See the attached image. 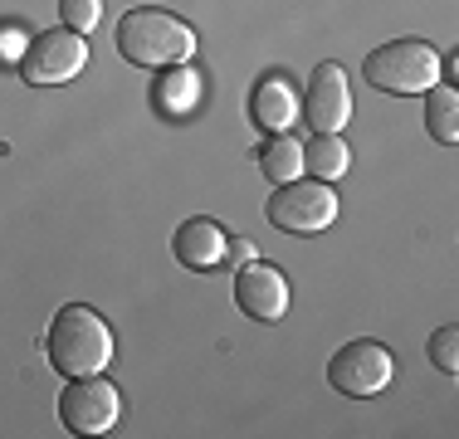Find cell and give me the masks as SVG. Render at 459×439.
Instances as JSON below:
<instances>
[{
	"label": "cell",
	"instance_id": "6da1fadb",
	"mask_svg": "<svg viewBox=\"0 0 459 439\" xmlns=\"http://www.w3.org/2000/svg\"><path fill=\"white\" fill-rule=\"evenodd\" d=\"M117 54L137 69H171V64H186L195 54V30L177 20L171 10L157 5H137L117 20Z\"/></svg>",
	"mask_w": 459,
	"mask_h": 439
},
{
	"label": "cell",
	"instance_id": "7a4b0ae2",
	"mask_svg": "<svg viewBox=\"0 0 459 439\" xmlns=\"http://www.w3.org/2000/svg\"><path fill=\"white\" fill-rule=\"evenodd\" d=\"M45 351H49V366L59 376H98V371L113 361V332L108 323L83 303H69L54 313L49 332H45Z\"/></svg>",
	"mask_w": 459,
	"mask_h": 439
},
{
	"label": "cell",
	"instance_id": "3957f363",
	"mask_svg": "<svg viewBox=\"0 0 459 439\" xmlns=\"http://www.w3.org/2000/svg\"><path fill=\"white\" fill-rule=\"evenodd\" d=\"M362 79L381 93H430L440 79V54L430 39H391L362 59Z\"/></svg>",
	"mask_w": 459,
	"mask_h": 439
},
{
	"label": "cell",
	"instance_id": "277c9868",
	"mask_svg": "<svg viewBox=\"0 0 459 439\" xmlns=\"http://www.w3.org/2000/svg\"><path fill=\"white\" fill-rule=\"evenodd\" d=\"M269 225L283 235H318L337 220V195L327 181H283L264 205Z\"/></svg>",
	"mask_w": 459,
	"mask_h": 439
},
{
	"label": "cell",
	"instance_id": "5b68a950",
	"mask_svg": "<svg viewBox=\"0 0 459 439\" xmlns=\"http://www.w3.org/2000/svg\"><path fill=\"white\" fill-rule=\"evenodd\" d=\"M391 376H396V357H391L381 342H347L333 351V361H327V386L342 391V395H357V400H367V395H381L391 386Z\"/></svg>",
	"mask_w": 459,
	"mask_h": 439
},
{
	"label": "cell",
	"instance_id": "8992f818",
	"mask_svg": "<svg viewBox=\"0 0 459 439\" xmlns=\"http://www.w3.org/2000/svg\"><path fill=\"white\" fill-rule=\"evenodd\" d=\"M89 64V39L74 30H39L20 54V79L25 83H69Z\"/></svg>",
	"mask_w": 459,
	"mask_h": 439
},
{
	"label": "cell",
	"instance_id": "52a82bcc",
	"mask_svg": "<svg viewBox=\"0 0 459 439\" xmlns=\"http://www.w3.org/2000/svg\"><path fill=\"white\" fill-rule=\"evenodd\" d=\"M123 415V395L103 376H74L59 395V420L69 435H108Z\"/></svg>",
	"mask_w": 459,
	"mask_h": 439
},
{
	"label": "cell",
	"instance_id": "ba28073f",
	"mask_svg": "<svg viewBox=\"0 0 459 439\" xmlns=\"http://www.w3.org/2000/svg\"><path fill=\"white\" fill-rule=\"evenodd\" d=\"M303 123L313 132H342L352 123V83L342 64H318L303 93Z\"/></svg>",
	"mask_w": 459,
	"mask_h": 439
},
{
	"label": "cell",
	"instance_id": "9c48e42d",
	"mask_svg": "<svg viewBox=\"0 0 459 439\" xmlns=\"http://www.w3.org/2000/svg\"><path fill=\"white\" fill-rule=\"evenodd\" d=\"M235 303L245 317H255V323H279L283 313H289V283H283V273L274 263H239L235 269Z\"/></svg>",
	"mask_w": 459,
	"mask_h": 439
},
{
	"label": "cell",
	"instance_id": "30bf717a",
	"mask_svg": "<svg viewBox=\"0 0 459 439\" xmlns=\"http://www.w3.org/2000/svg\"><path fill=\"white\" fill-rule=\"evenodd\" d=\"M225 239L230 235L215 220H186L177 235H171V249H177V259L186 269H215L225 259Z\"/></svg>",
	"mask_w": 459,
	"mask_h": 439
},
{
	"label": "cell",
	"instance_id": "8fae6325",
	"mask_svg": "<svg viewBox=\"0 0 459 439\" xmlns=\"http://www.w3.org/2000/svg\"><path fill=\"white\" fill-rule=\"evenodd\" d=\"M249 117L264 132H283L299 117V98H293V88L283 83L279 73H264V79L249 88Z\"/></svg>",
	"mask_w": 459,
	"mask_h": 439
},
{
	"label": "cell",
	"instance_id": "7c38bea8",
	"mask_svg": "<svg viewBox=\"0 0 459 439\" xmlns=\"http://www.w3.org/2000/svg\"><path fill=\"white\" fill-rule=\"evenodd\" d=\"M347 167H352V151L337 132H313L303 142V171H313V181H337L347 176Z\"/></svg>",
	"mask_w": 459,
	"mask_h": 439
},
{
	"label": "cell",
	"instance_id": "4fadbf2b",
	"mask_svg": "<svg viewBox=\"0 0 459 439\" xmlns=\"http://www.w3.org/2000/svg\"><path fill=\"white\" fill-rule=\"evenodd\" d=\"M259 171H264L274 185L299 181L303 176V142H293L289 132H269V142L259 147Z\"/></svg>",
	"mask_w": 459,
	"mask_h": 439
},
{
	"label": "cell",
	"instance_id": "5bb4252c",
	"mask_svg": "<svg viewBox=\"0 0 459 439\" xmlns=\"http://www.w3.org/2000/svg\"><path fill=\"white\" fill-rule=\"evenodd\" d=\"M425 132H430L435 142H445V147L459 142V93H455V83L430 88V98H425Z\"/></svg>",
	"mask_w": 459,
	"mask_h": 439
},
{
	"label": "cell",
	"instance_id": "9a60e30c",
	"mask_svg": "<svg viewBox=\"0 0 459 439\" xmlns=\"http://www.w3.org/2000/svg\"><path fill=\"white\" fill-rule=\"evenodd\" d=\"M195 98H201V79H195L191 69H171L167 79H157V108L161 113H171V117H181V113H191L195 108Z\"/></svg>",
	"mask_w": 459,
	"mask_h": 439
},
{
	"label": "cell",
	"instance_id": "2e32d148",
	"mask_svg": "<svg viewBox=\"0 0 459 439\" xmlns=\"http://www.w3.org/2000/svg\"><path fill=\"white\" fill-rule=\"evenodd\" d=\"M425 351H430V361L445 371V376H455L459 371V327H435Z\"/></svg>",
	"mask_w": 459,
	"mask_h": 439
},
{
	"label": "cell",
	"instance_id": "e0dca14e",
	"mask_svg": "<svg viewBox=\"0 0 459 439\" xmlns=\"http://www.w3.org/2000/svg\"><path fill=\"white\" fill-rule=\"evenodd\" d=\"M59 15H64V30L89 35L98 20H103V0H59Z\"/></svg>",
	"mask_w": 459,
	"mask_h": 439
},
{
	"label": "cell",
	"instance_id": "ac0fdd59",
	"mask_svg": "<svg viewBox=\"0 0 459 439\" xmlns=\"http://www.w3.org/2000/svg\"><path fill=\"white\" fill-rule=\"evenodd\" d=\"M225 259L239 269V263H249V259H255V245H249V239H225Z\"/></svg>",
	"mask_w": 459,
	"mask_h": 439
},
{
	"label": "cell",
	"instance_id": "d6986e66",
	"mask_svg": "<svg viewBox=\"0 0 459 439\" xmlns=\"http://www.w3.org/2000/svg\"><path fill=\"white\" fill-rule=\"evenodd\" d=\"M25 35H20V30H0V54H15V59H20V54H25Z\"/></svg>",
	"mask_w": 459,
	"mask_h": 439
}]
</instances>
